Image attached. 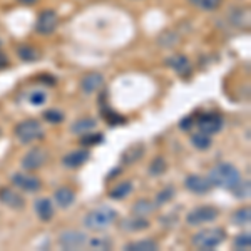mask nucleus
<instances>
[{"mask_svg": "<svg viewBox=\"0 0 251 251\" xmlns=\"http://www.w3.org/2000/svg\"><path fill=\"white\" fill-rule=\"evenodd\" d=\"M208 179L211 181L213 188L226 189V191H231V189L241 181V173L231 163H220L209 171Z\"/></svg>", "mask_w": 251, "mask_h": 251, "instance_id": "f257e3e1", "label": "nucleus"}, {"mask_svg": "<svg viewBox=\"0 0 251 251\" xmlns=\"http://www.w3.org/2000/svg\"><path fill=\"white\" fill-rule=\"evenodd\" d=\"M117 220V211L111 206H99L91 209L84 216V226L89 231H104L109 226H112Z\"/></svg>", "mask_w": 251, "mask_h": 251, "instance_id": "f03ea898", "label": "nucleus"}, {"mask_svg": "<svg viewBox=\"0 0 251 251\" xmlns=\"http://www.w3.org/2000/svg\"><path fill=\"white\" fill-rule=\"evenodd\" d=\"M226 229L223 228H204L191 238V245L196 250H214L226 241Z\"/></svg>", "mask_w": 251, "mask_h": 251, "instance_id": "7ed1b4c3", "label": "nucleus"}, {"mask_svg": "<svg viewBox=\"0 0 251 251\" xmlns=\"http://www.w3.org/2000/svg\"><path fill=\"white\" fill-rule=\"evenodd\" d=\"M14 136L19 139L20 144H30L44 137V127L37 119L20 121L14 129Z\"/></svg>", "mask_w": 251, "mask_h": 251, "instance_id": "20e7f679", "label": "nucleus"}, {"mask_svg": "<svg viewBox=\"0 0 251 251\" xmlns=\"http://www.w3.org/2000/svg\"><path fill=\"white\" fill-rule=\"evenodd\" d=\"M87 233L80 229H66L59 234L57 243L62 250H82L87 246Z\"/></svg>", "mask_w": 251, "mask_h": 251, "instance_id": "39448f33", "label": "nucleus"}, {"mask_svg": "<svg viewBox=\"0 0 251 251\" xmlns=\"http://www.w3.org/2000/svg\"><path fill=\"white\" fill-rule=\"evenodd\" d=\"M59 27V15L54 9L42 10L35 19L34 29L39 35H52Z\"/></svg>", "mask_w": 251, "mask_h": 251, "instance_id": "423d86ee", "label": "nucleus"}, {"mask_svg": "<svg viewBox=\"0 0 251 251\" xmlns=\"http://www.w3.org/2000/svg\"><path fill=\"white\" fill-rule=\"evenodd\" d=\"M220 216V209L214 206H198L186 214V223L189 226H201L204 223H211Z\"/></svg>", "mask_w": 251, "mask_h": 251, "instance_id": "0eeeda50", "label": "nucleus"}, {"mask_svg": "<svg viewBox=\"0 0 251 251\" xmlns=\"http://www.w3.org/2000/svg\"><path fill=\"white\" fill-rule=\"evenodd\" d=\"M223 124H225V121L218 112H204L196 119V126L200 132H204L208 136L218 134L223 129Z\"/></svg>", "mask_w": 251, "mask_h": 251, "instance_id": "6e6552de", "label": "nucleus"}, {"mask_svg": "<svg viewBox=\"0 0 251 251\" xmlns=\"http://www.w3.org/2000/svg\"><path fill=\"white\" fill-rule=\"evenodd\" d=\"M10 181L15 188L22 189V191H25V193H37L39 189L42 188L40 177L34 176V174H30V173H15V174H12Z\"/></svg>", "mask_w": 251, "mask_h": 251, "instance_id": "1a4fd4ad", "label": "nucleus"}, {"mask_svg": "<svg viewBox=\"0 0 251 251\" xmlns=\"http://www.w3.org/2000/svg\"><path fill=\"white\" fill-rule=\"evenodd\" d=\"M49 156H47V151L42 148H32L22 159V168L25 171H37V169L42 168L44 164L47 163Z\"/></svg>", "mask_w": 251, "mask_h": 251, "instance_id": "9d476101", "label": "nucleus"}, {"mask_svg": "<svg viewBox=\"0 0 251 251\" xmlns=\"http://www.w3.org/2000/svg\"><path fill=\"white\" fill-rule=\"evenodd\" d=\"M164 64L171 69V71L176 72L177 75H181V77H188V75H191V72H193L191 60H189L188 55H184V54H174L171 57L166 59Z\"/></svg>", "mask_w": 251, "mask_h": 251, "instance_id": "9b49d317", "label": "nucleus"}, {"mask_svg": "<svg viewBox=\"0 0 251 251\" xmlns=\"http://www.w3.org/2000/svg\"><path fill=\"white\" fill-rule=\"evenodd\" d=\"M0 203L15 211H22L25 208V198L12 188H0Z\"/></svg>", "mask_w": 251, "mask_h": 251, "instance_id": "f8f14e48", "label": "nucleus"}, {"mask_svg": "<svg viewBox=\"0 0 251 251\" xmlns=\"http://www.w3.org/2000/svg\"><path fill=\"white\" fill-rule=\"evenodd\" d=\"M184 186L188 191L194 194H208L213 189L211 181L201 174H188L184 179Z\"/></svg>", "mask_w": 251, "mask_h": 251, "instance_id": "ddd939ff", "label": "nucleus"}, {"mask_svg": "<svg viewBox=\"0 0 251 251\" xmlns=\"http://www.w3.org/2000/svg\"><path fill=\"white\" fill-rule=\"evenodd\" d=\"M104 84H106V79L100 72H89L80 79V91L84 94H94L104 87Z\"/></svg>", "mask_w": 251, "mask_h": 251, "instance_id": "4468645a", "label": "nucleus"}, {"mask_svg": "<svg viewBox=\"0 0 251 251\" xmlns=\"http://www.w3.org/2000/svg\"><path fill=\"white\" fill-rule=\"evenodd\" d=\"M89 159H91L89 149H75V151L67 152V154L62 157V164L66 166L67 169H77L80 166L86 164Z\"/></svg>", "mask_w": 251, "mask_h": 251, "instance_id": "2eb2a0df", "label": "nucleus"}, {"mask_svg": "<svg viewBox=\"0 0 251 251\" xmlns=\"http://www.w3.org/2000/svg\"><path fill=\"white\" fill-rule=\"evenodd\" d=\"M149 226H151V223L146 220V218L134 216V214H132V218H127V220H123V221L119 223V229H121V231H127V233L144 231V229H148Z\"/></svg>", "mask_w": 251, "mask_h": 251, "instance_id": "dca6fc26", "label": "nucleus"}, {"mask_svg": "<svg viewBox=\"0 0 251 251\" xmlns=\"http://www.w3.org/2000/svg\"><path fill=\"white\" fill-rule=\"evenodd\" d=\"M34 208H35V213H37L39 220L42 223H49L55 214V208L49 198H39V200L35 201Z\"/></svg>", "mask_w": 251, "mask_h": 251, "instance_id": "f3484780", "label": "nucleus"}, {"mask_svg": "<svg viewBox=\"0 0 251 251\" xmlns=\"http://www.w3.org/2000/svg\"><path fill=\"white\" fill-rule=\"evenodd\" d=\"M15 50H17L19 59L24 60V62H37L42 57V52L35 46H30V44H20Z\"/></svg>", "mask_w": 251, "mask_h": 251, "instance_id": "a211bd4d", "label": "nucleus"}, {"mask_svg": "<svg viewBox=\"0 0 251 251\" xmlns=\"http://www.w3.org/2000/svg\"><path fill=\"white\" fill-rule=\"evenodd\" d=\"M96 126H97V121L94 119V117H80V119L72 123L71 132L75 136H82V134H86V132L94 131Z\"/></svg>", "mask_w": 251, "mask_h": 251, "instance_id": "6ab92c4d", "label": "nucleus"}, {"mask_svg": "<svg viewBox=\"0 0 251 251\" xmlns=\"http://www.w3.org/2000/svg\"><path fill=\"white\" fill-rule=\"evenodd\" d=\"M54 201H55V204H57L59 208L66 209V208H69V206L74 204L75 193L72 191L71 188H66V186H62V188H59L57 191L54 193Z\"/></svg>", "mask_w": 251, "mask_h": 251, "instance_id": "aec40b11", "label": "nucleus"}, {"mask_svg": "<svg viewBox=\"0 0 251 251\" xmlns=\"http://www.w3.org/2000/svg\"><path fill=\"white\" fill-rule=\"evenodd\" d=\"M126 251H157L159 250V243L156 240H137L129 241L124 246Z\"/></svg>", "mask_w": 251, "mask_h": 251, "instance_id": "412c9836", "label": "nucleus"}, {"mask_svg": "<svg viewBox=\"0 0 251 251\" xmlns=\"http://www.w3.org/2000/svg\"><path fill=\"white\" fill-rule=\"evenodd\" d=\"M144 151H146V148H144V144H132L131 148H127L126 151L123 152V163L124 164H132V163H136V161H139L141 157L144 156Z\"/></svg>", "mask_w": 251, "mask_h": 251, "instance_id": "4be33fe9", "label": "nucleus"}, {"mask_svg": "<svg viewBox=\"0 0 251 251\" xmlns=\"http://www.w3.org/2000/svg\"><path fill=\"white\" fill-rule=\"evenodd\" d=\"M156 209V203H152V201L149 200H137L134 204H132L131 211L134 216H149V214H152Z\"/></svg>", "mask_w": 251, "mask_h": 251, "instance_id": "5701e85b", "label": "nucleus"}, {"mask_svg": "<svg viewBox=\"0 0 251 251\" xmlns=\"http://www.w3.org/2000/svg\"><path fill=\"white\" fill-rule=\"evenodd\" d=\"M100 114L106 119V123L109 126H119V124H126V117H123L121 114H117L116 111H112L111 107L106 106V102H100Z\"/></svg>", "mask_w": 251, "mask_h": 251, "instance_id": "b1692460", "label": "nucleus"}, {"mask_svg": "<svg viewBox=\"0 0 251 251\" xmlns=\"http://www.w3.org/2000/svg\"><path fill=\"white\" fill-rule=\"evenodd\" d=\"M114 246V241L109 236H94L87 240V248L89 250H99V251H107L112 250Z\"/></svg>", "mask_w": 251, "mask_h": 251, "instance_id": "393cba45", "label": "nucleus"}, {"mask_svg": "<svg viewBox=\"0 0 251 251\" xmlns=\"http://www.w3.org/2000/svg\"><path fill=\"white\" fill-rule=\"evenodd\" d=\"M131 193H132V183L131 181H123V183H119L116 188H112L111 191H109V198H111V200L119 201V200L127 198Z\"/></svg>", "mask_w": 251, "mask_h": 251, "instance_id": "a878e982", "label": "nucleus"}, {"mask_svg": "<svg viewBox=\"0 0 251 251\" xmlns=\"http://www.w3.org/2000/svg\"><path fill=\"white\" fill-rule=\"evenodd\" d=\"M194 9L201 10V12H214L221 7L223 0H188Z\"/></svg>", "mask_w": 251, "mask_h": 251, "instance_id": "bb28decb", "label": "nucleus"}, {"mask_svg": "<svg viewBox=\"0 0 251 251\" xmlns=\"http://www.w3.org/2000/svg\"><path fill=\"white\" fill-rule=\"evenodd\" d=\"M191 144L198 151H208L213 146V141H211V136L204 134V132H196V134L191 136Z\"/></svg>", "mask_w": 251, "mask_h": 251, "instance_id": "cd10ccee", "label": "nucleus"}, {"mask_svg": "<svg viewBox=\"0 0 251 251\" xmlns=\"http://www.w3.org/2000/svg\"><path fill=\"white\" fill-rule=\"evenodd\" d=\"M251 221V211L250 208H240L231 214V223L234 226H248Z\"/></svg>", "mask_w": 251, "mask_h": 251, "instance_id": "c85d7f7f", "label": "nucleus"}, {"mask_svg": "<svg viewBox=\"0 0 251 251\" xmlns=\"http://www.w3.org/2000/svg\"><path fill=\"white\" fill-rule=\"evenodd\" d=\"M166 171H168V163H166V159L163 156H156L154 159L151 161V164H149V176H161V174H164Z\"/></svg>", "mask_w": 251, "mask_h": 251, "instance_id": "c756f323", "label": "nucleus"}, {"mask_svg": "<svg viewBox=\"0 0 251 251\" xmlns=\"http://www.w3.org/2000/svg\"><path fill=\"white\" fill-rule=\"evenodd\" d=\"M233 248L236 251L250 250L251 248V234L250 233H240L234 236L233 240Z\"/></svg>", "mask_w": 251, "mask_h": 251, "instance_id": "7c9ffc66", "label": "nucleus"}, {"mask_svg": "<svg viewBox=\"0 0 251 251\" xmlns=\"http://www.w3.org/2000/svg\"><path fill=\"white\" fill-rule=\"evenodd\" d=\"M104 143V136L100 132H86V134L80 136V144L82 146H96V144H102Z\"/></svg>", "mask_w": 251, "mask_h": 251, "instance_id": "2f4dec72", "label": "nucleus"}, {"mask_svg": "<svg viewBox=\"0 0 251 251\" xmlns=\"http://www.w3.org/2000/svg\"><path fill=\"white\" fill-rule=\"evenodd\" d=\"M250 191H251L250 181H243V179L231 189V193L234 194L236 200H246V198H250Z\"/></svg>", "mask_w": 251, "mask_h": 251, "instance_id": "473e14b6", "label": "nucleus"}, {"mask_svg": "<svg viewBox=\"0 0 251 251\" xmlns=\"http://www.w3.org/2000/svg\"><path fill=\"white\" fill-rule=\"evenodd\" d=\"M42 116H44V119L50 124H60L66 119V114H64L62 111H59V109H47V111H44Z\"/></svg>", "mask_w": 251, "mask_h": 251, "instance_id": "72a5a7b5", "label": "nucleus"}, {"mask_svg": "<svg viewBox=\"0 0 251 251\" xmlns=\"http://www.w3.org/2000/svg\"><path fill=\"white\" fill-rule=\"evenodd\" d=\"M173 198H174V188L173 186H166L164 189H161V191L156 194V206L169 203Z\"/></svg>", "mask_w": 251, "mask_h": 251, "instance_id": "f704fd0d", "label": "nucleus"}, {"mask_svg": "<svg viewBox=\"0 0 251 251\" xmlns=\"http://www.w3.org/2000/svg\"><path fill=\"white\" fill-rule=\"evenodd\" d=\"M29 102L32 104V106H44V104L47 102L46 91H40V89H37V91H32L29 94Z\"/></svg>", "mask_w": 251, "mask_h": 251, "instance_id": "c9c22d12", "label": "nucleus"}, {"mask_svg": "<svg viewBox=\"0 0 251 251\" xmlns=\"http://www.w3.org/2000/svg\"><path fill=\"white\" fill-rule=\"evenodd\" d=\"M193 124H194L193 116H188V117H184V119L179 123V127L183 129V131H189V129L193 127Z\"/></svg>", "mask_w": 251, "mask_h": 251, "instance_id": "e433bc0d", "label": "nucleus"}, {"mask_svg": "<svg viewBox=\"0 0 251 251\" xmlns=\"http://www.w3.org/2000/svg\"><path fill=\"white\" fill-rule=\"evenodd\" d=\"M9 67V57H7L5 52L0 49V71H3V69Z\"/></svg>", "mask_w": 251, "mask_h": 251, "instance_id": "4c0bfd02", "label": "nucleus"}, {"mask_svg": "<svg viewBox=\"0 0 251 251\" xmlns=\"http://www.w3.org/2000/svg\"><path fill=\"white\" fill-rule=\"evenodd\" d=\"M17 2L20 3V5H25V7H34V5H37V3L40 2V0H17Z\"/></svg>", "mask_w": 251, "mask_h": 251, "instance_id": "58836bf2", "label": "nucleus"}, {"mask_svg": "<svg viewBox=\"0 0 251 251\" xmlns=\"http://www.w3.org/2000/svg\"><path fill=\"white\" fill-rule=\"evenodd\" d=\"M0 49H2V42H0Z\"/></svg>", "mask_w": 251, "mask_h": 251, "instance_id": "ea45409f", "label": "nucleus"}, {"mask_svg": "<svg viewBox=\"0 0 251 251\" xmlns=\"http://www.w3.org/2000/svg\"><path fill=\"white\" fill-rule=\"evenodd\" d=\"M0 134H2V131H0Z\"/></svg>", "mask_w": 251, "mask_h": 251, "instance_id": "a19ab883", "label": "nucleus"}]
</instances>
